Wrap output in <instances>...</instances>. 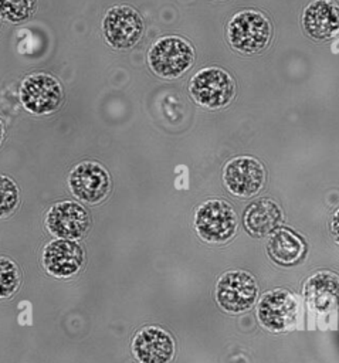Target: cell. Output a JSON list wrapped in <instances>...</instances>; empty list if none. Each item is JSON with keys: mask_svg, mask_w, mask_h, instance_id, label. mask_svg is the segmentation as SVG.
<instances>
[{"mask_svg": "<svg viewBox=\"0 0 339 363\" xmlns=\"http://www.w3.org/2000/svg\"><path fill=\"white\" fill-rule=\"evenodd\" d=\"M227 41L241 54H257L271 41L272 26L269 20L257 10H241L227 24Z\"/></svg>", "mask_w": 339, "mask_h": 363, "instance_id": "6da1fadb", "label": "cell"}, {"mask_svg": "<svg viewBox=\"0 0 339 363\" xmlns=\"http://www.w3.org/2000/svg\"><path fill=\"white\" fill-rule=\"evenodd\" d=\"M194 61L193 45L179 35L156 40L148 51L150 71L165 79H176L189 71Z\"/></svg>", "mask_w": 339, "mask_h": 363, "instance_id": "7a4b0ae2", "label": "cell"}, {"mask_svg": "<svg viewBox=\"0 0 339 363\" xmlns=\"http://www.w3.org/2000/svg\"><path fill=\"white\" fill-rule=\"evenodd\" d=\"M191 99L207 109L227 106L235 95L233 77L220 67H206L199 69L189 82Z\"/></svg>", "mask_w": 339, "mask_h": 363, "instance_id": "3957f363", "label": "cell"}, {"mask_svg": "<svg viewBox=\"0 0 339 363\" xmlns=\"http://www.w3.org/2000/svg\"><path fill=\"white\" fill-rule=\"evenodd\" d=\"M194 228L203 241L221 244L235 234L237 214L230 203L220 199H209L194 213Z\"/></svg>", "mask_w": 339, "mask_h": 363, "instance_id": "277c9868", "label": "cell"}, {"mask_svg": "<svg viewBox=\"0 0 339 363\" xmlns=\"http://www.w3.org/2000/svg\"><path fill=\"white\" fill-rule=\"evenodd\" d=\"M20 102L26 111L34 115H50L64 102V91L60 81L45 72L27 75L18 91Z\"/></svg>", "mask_w": 339, "mask_h": 363, "instance_id": "5b68a950", "label": "cell"}, {"mask_svg": "<svg viewBox=\"0 0 339 363\" xmlns=\"http://www.w3.org/2000/svg\"><path fill=\"white\" fill-rule=\"evenodd\" d=\"M145 30L142 16L128 4L112 6L102 18L105 41L115 50L132 48Z\"/></svg>", "mask_w": 339, "mask_h": 363, "instance_id": "8992f818", "label": "cell"}, {"mask_svg": "<svg viewBox=\"0 0 339 363\" xmlns=\"http://www.w3.org/2000/svg\"><path fill=\"white\" fill-rule=\"evenodd\" d=\"M216 301L230 313L248 311L257 301L258 285L255 278L241 269L224 272L216 284Z\"/></svg>", "mask_w": 339, "mask_h": 363, "instance_id": "52a82bcc", "label": "cell"}, {"mask_svg": "<svg viewBox=\"0 0 339 363\" xmlns=\"http://www.w3.org/2000/svg\"><path fill=\"white\" fill-rule=\"evenodd\" d=\"M223 183L235 197H252L264 187L265 169L252 156H237L224 164Z\"/></svg>", "mask_w": 339, "mask_h": 363, "instance_id": "ba28073f", "label": "cell"}, {"mask_svg": "<svg viewBox=\"0 0 339 363\" xmlns=\"http://www.w3.org/2000/svg\"><path fill=\"white\" fill-rule=\"evenodd\" d=\"M70 191L78 200L96 204L111 191L109 172L98 162L85 160L78 163L68 174Z\"/></svg>", "mask_w": 339, "mask_h": 363, "instance_id": "9c48e42d", "label": "cell"}, {"mask_svg": "<svg viewBox=\"0 0 339 363\" xmlns=\"http://www.w3.org/2000/svg\"><path fill=\"white\" fill-rule=\"evenodd\" d=\"M47 231L62 240H79L89 228L91 218L85 207L77 201L65 200L52 204L44 218Z\"/></svg>", "mask_w": 339, "mask_h": 363, "instance_id": "30bf717a", "label": "cell"}, {"mask_svg": "<svg viewBox=\"0 0 339 363\" xmlns=\"http://www.w3.org/2000/svg\"><path fill=\"white\" fill-rule=\"evenodd\" d=\"M298 302L295 296L285 289L268 291L258 301V322L269 332H282L289 329L295 323Z\"/></svg>", "mask_w": 339, "mask_h": 363, "instance_id": "8fae6325", "label": "cell"}, {"mask_svg": "<svg viewBox=\"0 0 339 363\" xmlns=\"http://www.w3.org/2000/svg\"><path fill=\"white\" fill-rule=\"evenodd\" d=\"M41 261L50 275L68 278L81 269L84 264V250L74 240L57 238L44 247Z\"/></svg>", "mask_w": 339, "mask_h": 363, "instance_id": "7c38bea8", "label": "cell"}, {"mask_svg": "<svg viewBox=\"0 0 339 363\" xmlns=\"http://www.w3.org/2000/svg\"><path fill=\"white\" fill-rule=\"evenodd\" d=\"M132 352L139 363H169L174 354V340L165 329L146 326L135 335Z\"/></svg>", "mask_w": 339, "mask_h": 363, "instance_id": "4fadbf2b", "label": "cell"}, {"mask_svg": "<svg viewBox=\"0 0 339 363\" xmlns=\"http://www.w3.org/2000/svg\"><path fill=\"white\" fill-rule=\"evenodd\" d=\"M302 27L315 41L330 40L339 31V6L332 0H312L302 11Z\"/></svg>", "mask_w": 339, "mask_h": 363, "instance_id": "5bb4252c", "label": "cell"}, {"mask_svg": "<svg viewBox=\"0 0 339 363\" xmlns=\"http://www.w3.org/2000/svg\"><path fill=\"white\" fill-rule=\"evenodd\" d=\"M304 296L315 313L333 312L339 306V277L328 271L309 277L304 285Z\"/></svg>", "mask_w": 339, "mask_h": 363, "instance_id": "9a60e30c", "label": "cell"}, {"mask_svg": "<svg viewBox=\"0 0 339 363\" xmlns=\"http://www.w3.org/2000/svg\"><path fill=\"white\" fill-rule=\"evenodd\" d=\"M284 220L281 207L271 199H260L247 206L243 224L245 231L252 237L271 235L279 228Z\"/></svg>", "mask_w": 339, "mask_h": 363, "instance_id": "2e32d148", "label": "cell"}, {"mask_svg": "<svg viewBox=\"0 0 339 363\" xmlns=\"http://www.w3.org/2000/svg\"><path fill=\"white\" fill-rule=\"evenodd\" d=\"M305 242L289 228L275 230L267 241L268 257L279 265H292L302 258Z\"/></svg>", "mask_w": 339, "mask_h": 363, "instance_id": "e0dca14e", "label": "cell"}, {"mask_svg": "<svg viewBox=\"0 0 339 363\" xmlns=\"http://www.w3.org/2000/svg\"><path fill=\"white\" fill-rule=\"evenodd\" d=\"M37 7V0H0V14L11 23L30 18Z\"/></svg>", "mask_w": 339, "mask_h": 363, "instance_id": "ac0fdd59", "label": "cell"}, {"mask_svg": "<svg viewBox=\"0 0 339 363\" xmlns=\"http://www.w3.org/2000/svg\"><path fill=\"white\" fill-rule=\"evenodd\" d=\"M20 284V269L14 261L0 255V299L11 296Z\"/></svg>", "mask_w": 339, "mask_h": 363, "instance_id": "d6986e66", "label": "cell"}, {"mask_svg": "<svg viewBox=\"0 0 339 363\" xmlns=\"http://www.w3.org/2000/svg\"><path fill=\"white\" fill-rule=\"evenodd\" d=\"M20 190L14 180L0 174V218L10 216L18 206Z\"/></svg>", "mask_w": 339, "mask_h": 363, "instance_id": "ffe728a7", "label": "cell"}, {"mask_svg": "<svg viewBox=\"0 0 339 363\" xmlns=\"http://www.w3.org/2000/svg\"><path fill=\"white\" fill-rule=\"evenodd\" d=\"M329 227H330V234H332L333 240L339 244V208L332 214Z\"/></svg>", "mask_w": 339, "mask_h": 363, "instance_id": "44dd1931", "label": "cell"}, {"mask_svg": "<svg viewBox=\"0 0 339 363\" xmlns=\"http://www.w3.org/2000/svg\"><path fill=\"white\" fill-rule=\"evenodd\" d=\"M3 136H4V126H3V122H1V119H0V143H1V140H3Z\"/></svg>", "mask_w": 339, "mask_h": 363, "instance_id": "7402d4cb", "label": "cell"}, {"mask_svg": "<svg viewBox=\"0 0 339 363\" xmlns=\"http://www.w3.org/2000/svg\"><path fill=\"white\" fill-rule=\"evenodd\" d=\"M0 21H1V14H0Z\"/></svg>", "mask_w": 339, "mask_h": 363, "instance_id": "603a6c76", "label": "cell"}]
</instances>
